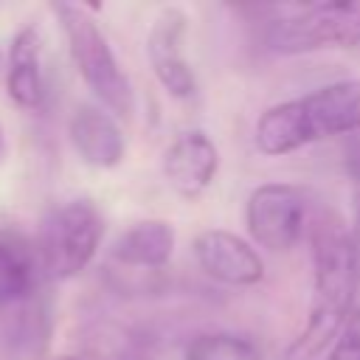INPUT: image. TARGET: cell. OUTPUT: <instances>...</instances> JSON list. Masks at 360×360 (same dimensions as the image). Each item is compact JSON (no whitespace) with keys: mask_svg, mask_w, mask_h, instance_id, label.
Here are the masks:
<instances>
[{"mask_svg":"<svg viewBox=\"0 0 360 360\" xmlns=\"http://www.w3.org/2000/svg\"><path fill=\"white\" fill-rule=\"evenodd\" d=\"M312 309L304 329L287 346L284 360H318L329 346H335L357 298L352 239L338 214H321L312 225Z\"/></svg>","mask_w":360,"mask_h":360,"instance_id":"6da1fadb","label":"cell"},{"mask_svg":"<svg viewBox=\"0 0 360 360\" xmlns=\"http://www.w3.org/2000/svg\"><path fill=\"white\" fill-rule=\"evenodd\" d=\"M53 14L59 17L70 59H73L79 76L84 79V84L90 87V93L112 115H124V118L132 115L135 101H132L129 79L121 70L110 42L101 34V28L96 25V20L84 8L68 6V3H56Z\"/></svg>","mask_w":360,"mask_h":360,"instance_id":"7a4b0ae2","label":"cell"},{"mask_svg":"<svg viewBox=\"0 0 360 360\" xmlns=\"http://www.w3.org/2000/svg\"><path fill=\"white\" fill-rule=\"evenodd\" d=\"M276 53H307L321 48L360 45V3H298L281 6L264 31Z\"/></svg>","mask_w":360,"mask_h":360,"instance_id":"3957f363","label":"cell"},{"mask_svg":"<svg viewBox=\"0 0 360 360\" xmlns=\"http://www.w3.org/2000/svg\"><path fill=\"white\" fill-rule=\"evenodd\" d=\"M104 219L90 200H68L53 208L39 231L37 256L42 267V278L65 281L82 273L101 242Z\"/></svg>","mask_w":360,"mask_h":360,"instance_id":"277c9868","label":"cell"},{"mask_svg":"<svg viewBox=\"0 0 360 360\" xmlns=\"http://www.w3.org/2000/svg\"><path fill=\"white\" fill-rule=\"evenodd\" d=\"M245 222L256 245L278 253L290 250L307 222V194L292 183H264L250 191Z\"/></svg>","mask_w":360,"mask_h":360,"instance_id":"5b68a950","label":"cell"},{"mask_svg":"<svg viewBox=\"0 0 360 360\" xmlns=\"http://www.w3.org/2000/svg\"><path fill=\"white\" fill-rule=\"evenodd\" d=\"M186 37H188V17L174 6L160 8L146 34L149 65L158 82L163 84V90L174 98H188L197 90L194 70L186 59Z\"/></svg>","mask_w":360,"mask_h":360,"instance_id":"8992f818","label":"cell"},{"mask_svg":"<svg viewBox=\"0 0 360 360\" xmlns=\"http://www.w3.org/2000/svg\"><path fill=\"white\" fill-rule=\"evenodd\" d=\"M194 256L211 278L231 287H253L264 276L259 253L231 231H202L194 239Z\"/></svg>","mask_w":360,"mask_h":360,"instance_id":"52a82bcc","label":"cell"},{"mask_svg":"<svg viewBox=\"0 0 360 360\" xmlns=\"http://www.w3.org/2000/svg\"><path fill=\"white\" fill-rule=\"evenodd\" d=\"M309 141L360 132V79H343L298 98Z\"/></svg>","mask_w":360,"mask_h":360,"instance_id":"ba28073f","label":"cell"},{"mask_svg":"<svg viewBox=\"0 0 360 360\" xmlns=\"http://www.w3.org/2000/svg\"><path fill=\"white\" fill-rule=\"evenodd\" d=\"M217 166H219L217 146L200 129L183 132L163 155V174L169 180V186L180 197H188V200L200 197L211 186Z\"/></svg>","mask_w":360,"mask_h":360,"instance_id":"9c48e42d","label":"cell"},{"mask_svg":"<svg viewBox=\"0 0 360 360\" xmlns=\"http://www.w3.org/2000/svg\"><path fill=\"white\" fill-rule=\"evenodd\" d=\"M68 135L79 158L93 169H112L124 160V132L115 118L96 104H79L73 110Z\"/></svg>","mask_w":360,"mask_h":360,"instance_id":"30bf717a","label":"cell"},{"mask_svg":"<svg viewBox=\"0 0 360 360\" xmlns=\"http://www.w3.org/2000/svg\"><path fill=\"white\" fill-rule=\"evenodd\" d=\"M39 278L37 245L17 228H0V312L31 298Z\"/></svg>","mask_w":360,"mask_h":360,"instance_id":"8fae6325","label":"cell"},{"mask_svg":"<svg viewBox=\"0 0 360 360\" xmlns=\"http://www.w3.org/2000/svg\"><path fill=\"white\" fill-rule=\"evenodd\" d=\"M6 90L14 104L25 110H37L45 98V79H42V34L37 25H25L8 53V76Z\"/></svg>","mask_w":360,"mask_h":360,"instance_id":"7c38bea8","label":"cell"},{"mask_svg":"<svg viewBox=\"0 0 360 360\" xmlns=\"http://www.w3.org/2000/svg\"><path fill=\"white\" fill-rule=\"evenodd\" d=\"M174 250V228L163 219H143L127 228L110 248V256L127 267H163Z\"/></svg>","mask_w":360,"mask_h":360,"instance_id":"4fadbf2b","label":"cell"},{"mask_svg":"<svg viewBox=\"0 0 360 360\" xmlns=\"http://www.w3.org/2000/svg\"><path fill=\"white\" fill-rule=\"evenodd\" d=\"M312 143L309 132H307V121H304V110L301 101H281L270 110L262 112V118L256 121V146L264 155H290L301 146Z\"/></svg>","mask_w":360,"mask_h":360,"instance_id":"5bb4252c","label":"cell"},{"mask_svg":"<svg viewBox=\"0 0 360 360\" xmlns=\"http://www.w3.org/2000/svg\"><path fill=\"white\" fill-rule=\"evenodd\" d=\"M51 332V318H48V307L42 301H37L34 295L20 301L14 307V312H8L3 318L0 326V338L8 346V352L14 354H37Z\"/></svg>","mask_w":360,"mask_h":360,"instance_id":"9a60e30c","label":"cell"},{"mask_svg":"<svg viewBox=\"0 0 360 360\" xmlns=\"http://www.w3.org/2000/svg\"><path fill=\"white\" fill-rule=\"evenodd\" d=\"M183 357L186 360H262V352L248 338H239L231 332H202L186 343Z\"/></svg>","mask_w":360,"mask_h":360,"instance_id":"2e32d148","label":"cell"},{"mask_svg":"<svg viewBox=\"0 0 360 360\" xmlns=\"http://www.w3.org/2000/svg\"><path fill=\"white\" fill-rule=\"evenodd\" d=\"M329 360H360V292L343 321V329L332 346Z\"/></svg>","mask_w":360,"mask_h":360,"instance_id":"e0dca14e","label":"cell"},{"mask_svg":"<svg viewBox=\"0 0 360 360\" xmlns=\"http://www.w3.org/2000/svg\"><path fill=\"white\" fill-rule=\"evenodd\" d=\"M349 239H352V262H354V276H357V292H360V194L354 197V217H352Z\"/></svg>","mask_w":360,"mask_h":360,"instance_id":"ac0fdd59","label":"cell"},{"mask_svg":"<svg viewBox=\"0 0 360 360\" xmlns=\"http://www.w3.org/2000/svg\"><path fill=\"white\" fill-rule=\"evenodd\" d=\"M53 360H79V357H73V354H59V357H53Z\"/></svg>","mask_w":360,"mask_h":360,"instance_id":"d6986e66","label":"cell"}]
</instances>
